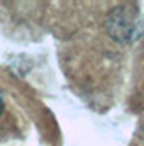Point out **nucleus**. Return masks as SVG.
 Returning <instances> with one entry per match:
<instances>
[{
    "label": "nucleus",
    "instance_id": "obj_1",
    "mask_svg": "<svg viewBox=\"0 0 144 146\" xmlns=\"http://www.w3.org/2000/svg\"><path fill=\"white\" fill-rule=\"evenodd\" d=\"M2 110H4V96H2V92H0V114H2Z\"/></svg>",
    "mask_w": 144,
    "mask_h": 146
}]
</instances>
